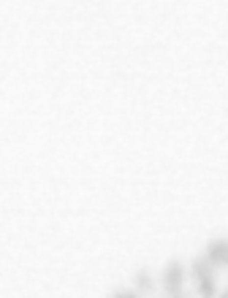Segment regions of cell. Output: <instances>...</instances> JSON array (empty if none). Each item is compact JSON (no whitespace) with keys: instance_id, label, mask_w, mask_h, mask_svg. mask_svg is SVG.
I'll use <instances>...</instances> for the list:
<instances>
[{"instance_id":"obj_1","label":"cell","mask_w":228,"mask_h":298,"mask_svg":"<svg viewBox=\"0 0 228 298\" xmlns=\"http://www.w3.org/2000/svg\"><path fill=\"white\" fill-rule=\"evenodd\" d=\"M223 298H228V293H226V296H223Z\"/></svg>"}]
</instances>
